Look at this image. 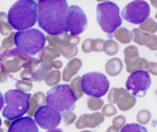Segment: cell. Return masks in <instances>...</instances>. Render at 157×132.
Instances as JSON below:
<instances>
[{
	"instance_id": "1",
	"label": "cell",
	"mask_w": 157,
	"mask_h": 132,
	"mask_svg": "<svg viewBox=\"0 0 157 132\" xmlns=\"http://www.w3.org/2000/svg\"><path fill=\"white\" fill-rule=\"evenodd\" d=\"M68 7L67 0H38L37 21L39 27L48 35L62 34Z\"/></svg>"
},
{
	"instance_id": "2",
	"label": "cell",
	"mask_w": 157,
	"mask_h": 132,
	"mask_svg": "<svg viewBox=\"0 0 157 132\" xmlns=\"http://www.w3.org/2000/svg\"><path fill=\"white\" fill-rule=\"evenodd\" d=\"M37 3L34 0H18L9 9L7 15L12 29L23 31L33 27L37 22Z\"/></svg>"
},
{
	"instance_id": "3",
	"label": "cell",
	"mask_w": 157,
	"mask_h": 132,
	"mask_svg": "<svg viewBox=\"0 0 157 132\" xmlns=\"http://www.w3.org/2000/svg\"><path fill=\"white\" fill-rule=\"evenodd\" d=\"M31 97V94L18 89H11L6 91L4 96L5 107L2 116L9 121L22 117L29 111Z\"/></svg>"
},
{
	"instance_id": "4",
	"label": "cell",
	"mask_w": 157,
	"mask_h": 132,
	"mask_svg": "<svg viewBox=\"0 0 157 132\" xmlns=\"http://www.w3.org/2000/svg\"><path fill=\"white\" fill-rule=\"evenodd\" d=\"M78 98L69 84H58L47 92L46 104L61 113L72 111Z\"/></svg>"
},
{
	"instance_id": "5",
	"label": "cell",
	"mask_w": 157,
	"mask_h": 132,
	"mask_svg": "<svg viewBox=\"0 0 157 132\" xmlns=\"http://www.w3.org/2000/svg\"><path fill=\"white\" fill-rule=\"evenodd\" d=\"M97 20L101 29L111 35L122 25L120 8L113 2H104L97 6Z\"/></svg>"
},
{
	"instance_id": "6",
	"label": "cell",
	"mask_w": 157,
	"mask_h": 132,
	"mask_svg": "<svg viewBox=\"0 0 157 132\" xmlns=\"http://www.w3.org/2000/svg\"><path fill=\"white\" fill-rule=\"evenodd\" d=\"M14 41L17 49L30 55H35L44 47L46 38L37 29L18 31L15 33Z\"/></svg>"
},
{
	"instance_id": "7",
	"label": "cell",
	"mask_w": 157,
	"mask_h": 132,
	"mask_svg": "<svg viewBox=\"0 0 157 132\" xmlns=\"http://www.w3.org/2000/svg\"><path fill=\"white\" fill-rule=\"evenodd\" d=\"M81 87L82 91L87 95L94 98H101L107 93L110 82L103 73L92 72L83 75Z\"/></svg>"
},
{
	"instance_id": "8",
	"label": "cell",
	"mask_w": 157,
	"mask_h": 132,
	"mask_svg": "<svg viewBox=\"0 0 157 132\" xmlns=\"http://www.w3.org/2000/svg\"><path fill=\"white\" fill-rule=\"evenodd\" d=\"M87 26V18L84 10L76 5L68 7L64 32L71 35H78L84 32Z\"/></svg>"
},
{
	"instance_id": "9",
	"label": "cell",
	"mask_w": 157,
	"mask_h": 132,
	"mask_svg": "<svg viewBox=\"0 0 157 132\" xmlns=\"http://www.w3.org/2000/svg\"><path fill=\"white\" fill-rule=\"evenodd\" d=\"M150 15V5L144 0H134L123 9L121 15L128 22L141 24Z\"/></svg>"
},
{
	"instance_id": "10",
	"label": "cell",
	"mask_w": 157,
	"mask_h": 132,
	"mask_svg": "<svg viewBox=\"0 0 157 132\" xmlns=\"http://www.w3.org/2000/svg\"><path fill=\"white\" fill-rule=\"evenodd\" d=\"M151 78L148 72L137 70L131 73L126 82L127 90L133 96L144 97L151 85Z\"/></svg>"
},
{
	"instance_id": "11",
	"label": "cell",
	"mask_w": 157,
	"mask_h": 132,
	"mask_svg": "<svg viewBox=\"0 0 157 132\" xmlns=\"http://www.w3.org/2000/svg\"><path fill=\"white\" fill-rule=\"evenodd\" d=\"M35 121L39 127L45 130L56 128L61 121V115L58 110L46 104L37 108L34 114Z\"/></svg>"
},
{
	"instance_id": "12",
	"label": "cell",
	"mask_w": 157,
	"mask_h": 132,
	"mask_svg": "<svg viewBox=\"0 0 157 132\" xmlns=\"http://www.w3.org/2000/svg\"><path fill=\"white\" fill-rule=\"evenodd\" d=\"M8 132H39L35 120L30 116L15 119L9 125Z\"/></svg>"
},
{
	"instance_id": "13",
	"label": "cell",
	"mask_w": 157,
	"mask_h": 132,
	"mask_svg": "<svg viewBox=\"0 0 157 132\" xmlns=\"http://www.w3.org/2000/svg\"><path fill=\"white\" fill-rule=\"evenodd\" d=\"M104 121V117L100 113L94 114L91 115H83L76 124L77 127L81 128L84 127H94L100 123Z\"/></svg>"
},
{
	"instance_id": "14",
	"label": "cell",
	"mask_w": 157,
	"mask_h": 132,
	"mask_svg": "<svg viewBox=\"0 0 157 132\" xmlns=\"http://www.w3.org/2000/svg\"><path fill=\"white\" fill-rule=\"evenodd\" d=\"M121 132H148V130L145 127H143L140 124L136 123H130L123 127Z\"/></svg>"
},
{
	"instance_id": "15",
	"label": "cell",
	"mask_w": 157,
	"mask_h": 132,
	"mask_svg": "<svg viewBox=\"0 0 157 132\" xmlns=\"http://www.w3.org/2000/svg\"><path fill=\"white\" fill-rule=\"evenodd\" d=\"M102 101L101 100H94V99H89L88 100V107L91 110H98L101 108L102 106Z\"/></svg>"
},
{
	"instance_id": "16",
	"label": "cell",
	"mask_w": 157,
	"mask_h": 132,
	"mask_svg": "<svg viewBox=\"0 0 157 132\" xmlns=\"http://www.w3.org/2000/svg\"><path fill=\"white\" fill-rule=\"evenodd\" d=\"M103 113L107 117L112 116V115H115L117 113V111L115 109V107H113L111 104H107L104 107V108L103 109Z\"/></svg>"
},
{
	"instance_id": "17",
	"label": "cell",
	"mask_w": 157,
	"mask_h": 132,
	"mask_svg": "<svg viewBox=\"0 0 157 132\" xmlns=\"http://www.w3.org/2000/svg\"><path fill=\"white\" fill-rule=\"evenodd\" d=\"M63 116H64V121H65V123H67V124H71L75 119V115L74 113H71V111L64 113L63 114Z\"/></svg>"
},
{
	"instance_id": "18",
	"label": "cell",
	"mask_w": 157,
	"mask_h": 132,
	"mask_svg": "<svg viewBox=\"0 0 157 132\" xmlns=\"http://www.w3.org/2000/svg\"><path fill=\"white\" fill-rule=\"evenodd\" d=\"M113 122L114 124H117V125L121 127V126H123L124 124H125V118H124L123 116H119L117 117V118H114Z\"/></svg>"
},
{
	"instance_id": "19",
	"label": "cell",
	"mask_w": 157,
	"mask_h": 132,
	"mask_svg": "<svg viewBox=\"0 0 157 132\" xmlns=\"http://www.w3.org/2000/svg\"><path fill=\"white\" fill-rule=\"evenodd\" d=\"M119 131V129L116 126H112L110 128H108V130H107V132H118Z\"/></svg>"
},
{
	"instance_id": "20",
	"label": "cell",
	"mask_w": 157,
	"mask_h": 132,
	"mask_svg": "<svg viewBox=\"0 0 157 132\" xmlns=\"http://www.w3.org/2000/svg\"><path fill=\"white\" fill-rule=\"evenodd\" d=\"M3 105H4V97H3L2 94L0 92V111L2 109Z\"/></svg>"
},
{
	"instance_id": "21",
	"label": "cell",
	"mask_w": 157,
	"mask_h": 132,
	"mask_svg": "<svg viewBox=\"0 0 157 132\" xmlns=\"http://www.w3.org/2000/svg\"><path fill=\"white\" fill-rule=\"evenodd\" d=\"M47 132H63L62 130L60 128H54L52 130H48Z\"/></svg>"
},
{
	"instance_id": "22",
	"label": "cell",
	"mask_w": 157,
	"mask_h": 132,
	"mask_svg": "<svg viewBox=\"0 0 157 132\" xmlns=\"http://www.w3.org/2000/svg\"><path fill=\"white\" fill-rule=\"evenodd\" d=\"M1 125H2V120L1 118H0V127H1Z\"/></svg>"
},
{
	"instance_id": "23",
	"label": "cell",
	"mask_w": 157,
	"mask_h": 132,
	"mask_svg": "<svg viewBox=\"0 0 157 132\" xmlns=\"http://www.w3.org/2000/svg\"><path fill=\"white\" fill-rule=\"evenodd\" d=\"M0 132H3V130H2V129H1V128H0Z\"/></svg>"
},
{
	"instance_id": "24",
	"label": "cell",
	"mask_w": 157,
	"mask_h": 132,
	"mask_svg": "<svg viewBox=\"0 0 157 132\" xmlns=\"http://www.w3.org/2000/svg\"><path fill=\"white\" fill-rule=\"evenodd\" d=\"M83 132H90V131H83Z\"/></svg>"
}]
</instances>
